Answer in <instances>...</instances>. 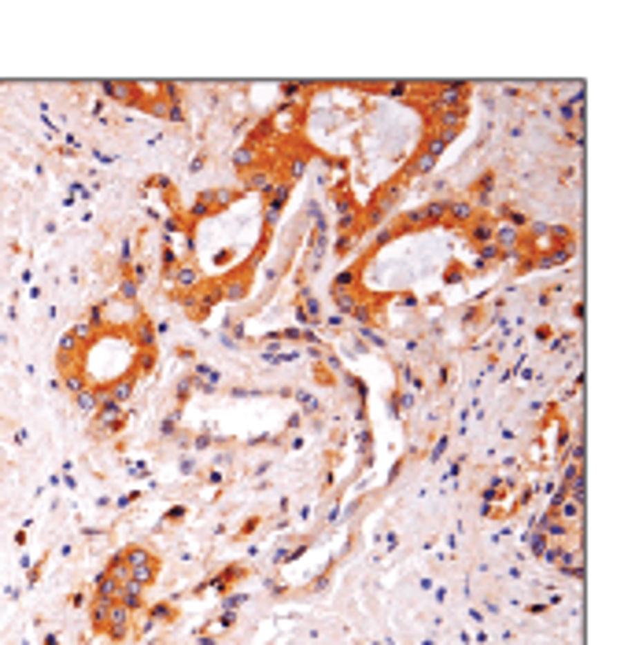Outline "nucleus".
Listing matches in <instances>:
<instances>
[{"instance_id":"7ed1b4c3","label":"nucleus","mask_w":639,"mask_h":645,"mask_svg":"<svg viewBox=\"0 0 639 645\" xmlns=\"http://www.w3.org/2000/svg\"><path fill=\"white\" fill-rule=\"evenodd\" d=\"M178 284H181V288H196V284H200V273L185 266V270H178Z\"/></svg>"},{"instance_id":"f257e3e1","label":"nucleus","mask_w":639,"mask_h":645,"mask_svg":"<svg viewBox=\"0 0 639 645\" xmlns=\"http://www.w3.org/2000/svg\"><path fill=\"white\" fill-rule=\"evenodd\" d=\"M462 96H466V92H462V85H451V89H444V92H440V103H444V107H451V111H459V107H462Z\"/></svg>"},{"instance_id":"f03ea898","label":"nucleus","mask_w":639,"mask_h":645,"mask_svg":"<svg viewBox=\"0 0 639 645\" xmlns=\"http://www.w3.org/2000/svg\"><path fill=\"white\" fill-rule=\"evenodd\" d=\"M255 148H237V155H233V163H237L240 170H248V166H255Z\"/></svg>"}]
</instances>
